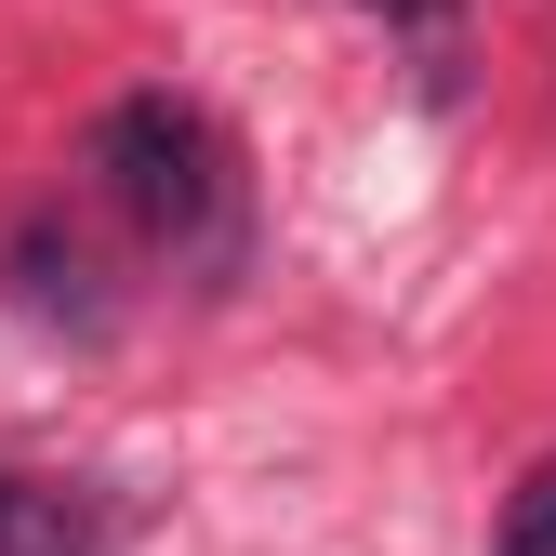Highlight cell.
Returning <instances> with one entry per match:
<instances>
[{
  "label": "cell",
  "instance_id": "cell-1",
  "mask_svg": "<svg viewBox=\"0 0 556 556\" xmlns=\"http://www.w3.org/2000/svg\"><path fill=\"white\" fill-rule=\"evenodd\" d=\"M93 199L147 239L173 278H199V292H226V278L252 265V173L226 147V119L213 106H186V93H119L93 119Z\"/></svg>",
  "mask_w": 556,
  "mask_h": 556
},
{
  "label": "cell",
  "instance_id": "cell-2",
  "mask_svg": "<svg viewBox=\"0 0 556 556\" xmlns=\"http://www.w3.org/2000/svg\"><path fill=\"white\" fill-rule=\"evenodd\" d=\"M0 292H14L40 331H80V344H106V331H119V292H106L93 239L66 226V213H27L14 239H0Z\"/></svg>",
  "mask_w": 556,
  "mask_h": 556
},
{
  "label": "cell",
  "instance_id": "cell-3",
  "mask_svg": "<svg viewBox=\"0 0 556 556\" xmlns=\"http://www.w3.org/2000/svg\"><path fill=\"white\" fill-rule=\"evenodd\" d=\"M119 530H106V504H80V491H53V477H14L0 464V556H106Z\"/></svg>",
  "mask_w": 556,
  "mask_h": 556
},
{
  "label": "cell",
  "instance_id": "cell-4",
  "mask_svg": "<svg viewBox=\"0 0 556 556\" xmlns=\"http://www.w3.org/2000/svg\"><path fill=\"white\" fill-rule=\"evenodd\" d=\"M358 14H384V40L410 53L425 106H451V93H464V0H358Z\"/></svg>",
  "mask_w": 556,
  "mask_h": 556
},
{
  "label": "cell",
  "instance_id": "cell-5",
  "mask_svg": "<svg viewBox=\"0 0 556 556\" xmlns=\"http://www.w3.org/2000/svg\"><path fill=\"white\" fill-rule=\"evenodd\" d=\"M491 556H556V451L504 491V517H491Z\"/></svg>",
  "mask_w": 556,
  "mask_h": 556
}]
</instances>
